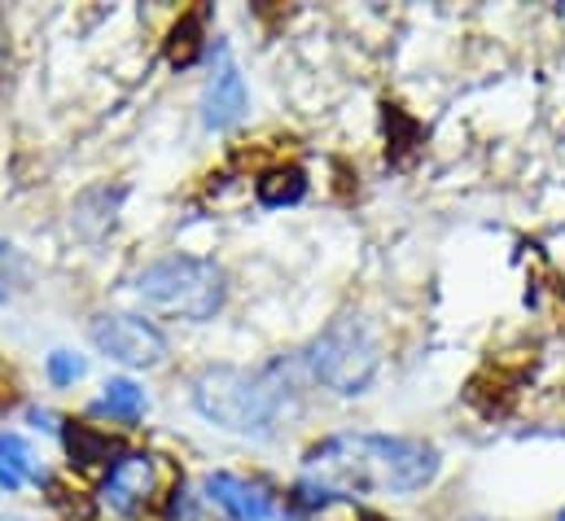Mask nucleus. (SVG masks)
Returning a JSON list of instances; mask_svg holds the SVG:
<instances>
[{"label":"nucleus","instance_id":"obj_6","mask_svg":"<svg viewBox=\"0 0 565 521\" xmlns=\"http://www.w3.org/2000/svg\"><path fill=\"white\" fill-rule=\"evenodd\" d=\"M246 106H250L246 79H242V71H237V62L220 49V66L211 71L206 93H202V124H206L211 131L237 128V124H242V115H246Z\"/></svg>","mask_w":565,"mask_h":521},{"label":"nucleus","instance_id":"obj_12","mask_svg":"<svg viewBox=\"0 0 565 521\" xmlns=\"http://www.w3.org/2000/svg\"><path fill=\"white\" fill-rule=\"evenodd\" d=\"M97 412H110V416H119V421H141L145 391L137 382H128V378H115V382H106V394H102Z\"/></svg>","mask_w":565,"mask_h":521},{"label":"nucleus","instance_id":"obj_7","mask_svg":"<svg viewBox=\"0 0 565 521\" xmlns=\"http://www.w3.org/2000/svg\"><path fill=\"white\" fill-rule=\"evenodd\" d=\"M153 487H158V465H153V456H145V451H124V456L106 469L102 500H106L115 513H137L145 500L153 496Z\"/></svg>","mask_w":565,"mask_h":521},{"label":"nucleus","instance_id":"obj_11","mask_svg":"<svg viewBox=\"0 0 565 521\" xmlns=\"http://www.w3.org/2000/svg\"><path fill=\"white\" fill-rule=\"evenodd\" d=\"M66 447H71V460L75 465H115L110 451H119L106 434H97L93 425H66Z\"/></svg>","mask_w":565,"mask_h":521},{"label":"nucleus","instance_id":"obj_13","mask_svg":"<svg viewBox=\"0 0 565 521\" xmlns=\"http://www.w3.org/2000/svg\"><path fill=\"white\" fill-rule=\"evenodd\" d=\"M198 57H202V22L180 18V26H171V40H167V62L171 66H193Z\"/></svg>","mask_w":565,"mask_h":521},{"label":"nucleus","instance_id":"obj_1","mask_svg":"<svg viewBox=\"0 0 565 521\" xmlns=\"http://www.w3.org/2000/svg\"><path fill=\"white\" fill-rule=\"evenodd\" d=\"M307 469L333 496L351 491H422L438 474V451L422 438L399 434H338L307 451Z\"/></svg>","mask_w":565,"mask_h":521},{"label":"nucleus","instance_id":"obj_2","mask_svg":"<svg viewBox=\"0 0 565 521\" xmlns=\"http://www.w3.org/2000/svg\"><path fill=\"white\" fill-rule=\"evenodd\" d=\"M307 382L302 360H273L264 369H206L193 382V403L206 421L233 434H273Z\"/></svg>","mask_w":565,"mask_h":521},{"label":"nucleus","instance_id":"obj_9","mask_svg":"<svg viewBox=\"0 0 565 521\" xmlns=\"http://www.w3.org/2000/svg\"><path fill=\"white\" fill-rule=\"evenodd\" d=\"M302 193H307V176H302L298 167H273V171H264V176L255 180V198H259V206H268V211H281V206L302 202Z\"/></svg>","mask_w":565,"mask_h":521},{"label":"nucleus","instance_id":"obj_4","mask_svg":"<svg viewBox=\"0 0 565 521\" xmlns=\"http://www.w3.org/2000/svg\"><path fill=\"white\" fill-rule=\"evenodd\" d=\"M137 294L145 307L175 316V320H211L224 298H228V276L224 267L211 259H193V255H171V259L149 263L137 276Z\"/></svg>","mask_w":565,"mask_h":521},{"label":"nucleus","instance_id":"obj_3","mask_svg":"<svg viewBox=\"0 0 565 521\" xmlns=\"http://www.w3.org/2000/svg\"><path fill=\"white\" fill-rule=\"evenodd\" d=\"M298 360L307 369V382L333 394H364L382 369V342L364 316H338L307 342Z\"/></svg>","mask_w":565,"mask_h":521},{"label":"nucleus","instance_id":"obj_8","mask_svg":"<svg viewBox=\"0 0 565 521\" xmlns=\"http://www.w3.org/2000/svg\"><path fill=\"white\" fill-rule=\"evenodd\" d=\"M206 500L220 504L233 521H268L277 513L268 487L237 478V474H206Z\"/></svg>","mask_w":565,"mask_h":521},{"label":"nucleus","instance_id":"obj_5","mask_svg":"<svg viewBox=\"0 0 565 521\" xmlns=\"http://www.w3.org/2000/svg\"><path fill=\"white\" fill-rule=\"evenodd\" d=\"M88 338H93V347H97L102 355H110V360H119V364H128V369H153V364H162V355H167V338H162L149 320H141V316L102 311V316H93Z\"/></svg>","mask_w":565,"mask_h":521},{"label":"nucleus","instance_id":"obj_16","mask_svg":"<svg viewBox=\"0 0 565 521\" xmlns=\"http://www.w3.org/2000/svg\"><path fill=\"white\" fill-rule=\"evenodd\" d=\"M557 521H565V513H557Z\"/></svg>","mask_w":565,"mask_h":521},{"label":"nucleus","instance_id":"obj_10","mask_svg":"<svg viewBox=\"0 0 565 521\" xmlns=\"http://www.w3.org/2000/svg\"><path fill=\"white\" fill-rule=\"evenodd\" d=\"M44 469L31 460V447L18 434H0V487L18 491L22 482H40Z\"/></svg>","mask_w":565,"mask_h":521},{"label":"nucleus","instance_id":"obj_14","mask_svg":"<svg viewBox=\"0 0 565 521\" xmlns=\"http://www.w3.org/2000/svg\"><path fill=\"white\" fill-rule=\"evenodd\" d=\"M26 280V263L13 246H0V302H9Z\"/></svg>","mask_w":565,"mask_h":521},{"label":"nucleus","instance_id":"obj_15","mask_svg":"<svg viewBox=\"0 0 565 521\" xmlns=\"http://www.w3.org/2000/svg\"><path fill=\"white\" fill-rule=\"evenodd\" d=\"M49 378H53L57 386H71V382L84 378V360L71 355V351H53V355H49Z\"/></svg>","mask_w":565,"mask_h":521}]
</instances>
